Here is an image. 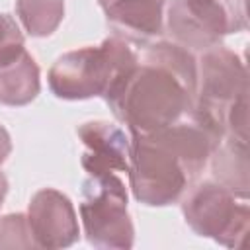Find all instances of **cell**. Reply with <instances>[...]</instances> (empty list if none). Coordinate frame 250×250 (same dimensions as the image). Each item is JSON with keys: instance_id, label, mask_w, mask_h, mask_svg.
Wrapping results in <instances>:
<instances>
[{"instance_id": "obj_11", "label": "cell", "mask_w": 250, "mask_h": 250, "mask_svg": "<svg viewBox=\"0 0 250 250\" xmlns=\"http://www.w3.org/2000/svg\"><path fill=\"white\" fill-rule=\"evenodd\" d=\"M41 90V76L35 59L23 49L16 47L0 55V104L27 105Z\"/></svg>"}, {"instance_id": "obj_15", "label": "cell", "mask_w": 250, "mask_h": 250, "mask_svg": "<svg viewBox=\"0 0 250 250\" xmlns=\"http://www.w3.org/2000/svg\"><path fill=\"white\" fill-rule=\"evenodd\" d=\"M16 47H23V35L14 18H10L8 14H0V55Z\"/></svg>"}, {"instance_id": "obj_13", "label": "cell", "mask_w": 250, "mask_h": 250, "mask_svg": "<svg viewBox=\"0 0 250 250\" xmlns=\"http://www.w3.org/2000/svg\"><path fill=\"white\" fill-rule=\"evenodd\" d=\"M16 14L31 37H49L64 18V0H16Z\"/></svg>"}, {"instance_id": "obj_12", "label": "cell", "mask_w": 250, "mask_h": 250, "mask_svg": "<svg viewBox=\"0 0 250 250\" xmlns=\"http://www.w3.org/2000/svg\"><path fill=\"white\" fill-rule=\"evenodd\" d=\"M211 174L217 184L227 188L238 199L248 201V143L223 137L209 156Z\"/></svg>"}, {"instance_id": "obj_16", "label": "cell", "mask_w": 250, "mask_h": 250, "mask_svg": "<svg viewBox=\"0 0 250 250\" xmlns=\"http://www.w3.org/2000/svg\"><path fill=\"white\" fill-rule=\"evenodd\" d=\"M12 152V139H10V133L0 125V164L6 162V158L10 156Z\"/></svg>"}, {"instance_id": "obj_1", "label": "cell", "mask_w": 250, "mask_h": 250, "mask_svg": "<svg viewBox=\"0 0 250 250\" xmlns=\"http://www.w3.org/2000/svg\"><path fill=\"white\" fill-rule=\"evenodd\" d=\"M197 86V61L174 41H150L135 66L105 98L129 135L168 127L189 113Z\"/></svg>"}, {"instance_id": "obj_2", "label": "cell", "mask_w": 250, "mask_h": 250, "mask_svg": "<svg viewBox=\"0 0 250 250\" xmlns=\"http://www.w3.org/2000/svg\"><path fill=\"white\" fill-rule=\"evenodd\" d=\"M221 139L219 131L189 113L158 131L131 135L127 174L133 197L148 207L180 201Z\"/></svg>"}, {"instance_id": "obj_10", "label": "cell", "mask_w": 250, "mask_h": 250, "mask_svg": "<svg viewBox=\"0 0 250 250\" xmlns=\"http://www.w3.org/2000/svg\"><path fill=\"white\" fill-rule=\"evenodd\" d=\"M166 2L168 0H104L100 6L115 37L127 43L146 45L164 31Z\"/></svg>"}, {"instance_id": "obj_8", "label": "cell", "mask_w": 250, "mask_h": 250, "mask_svg": "<svg viewBox=\"0 0 250 250\" xmlns=\"http://www.w3.org/2000/svg\"><path fill=\"white\" fill-rule=\"evenodd\" d=\"M25 215L37 248H66L78 240L80 229L72 201L55 188L35 191Z\"/></svg>"}, {"instance_id": "obj_18", "label": "cell", "mask_w": 250, "mask_h": 250, "mask_svg": "<svg viewBox=\"0 0 250 250\" xmlns=\"http://www.w3.org/2000/svg\"><path fill=\"white\" fill-rule=\"evenodd\" d=\"M98 2H104V0H98Z\"/></svg>"}, {"instance_id": "obj_7", "label": "cell", "mask_w": 250, "mask_h": 250, "mask_svg": "<svg viewBox=\"0 0 250 250\" xmlns=\"http://www.w3.org/2000/svg\"><path fill=\"white\" fill-rule=\"evenodd\" d=\"M186 225L199 236L227 248L242 246L250 227V207L215 180L193 184L182 195Z\"/></svg>"}, {"instance_id": "obj_17", "label": "cell", "mask_w": 250, "mask_h": 250, "mask_svg": "<svg viewBox=\"0 0 250 250\" xmlns=\"http://www.w3.org/2000/svg\"><path fill=\"white\" fill-rule=\"evenodd\" d=\"M6 193H8V178L4 176V172H0V207L6 199Z\"/></svg>"}, {"instance_id": "obj_9", "label": "cell", "mask_w": 250, "mask_h": 250, "mask_svg": "<svg viewBox=\"0 0 250 250\" xmlns=\"http://www.w3.org/2000/svg\"><path fill=\"white\" fill-rule=\"evenodd\" d=\"M76 135L84 146L80 164L88 176L129 170L131 135L121 125L94 119L78 125Z\"/></svg>"}, {"instance_id": "obj_5", "label": "cell", "mask_w": 250, "mask_h": 250, "mask_svg": "<svg viewBox=\"0 0 250 250\" xmlns=\"http://www.w3.org/2000/svg\"><path fill=\"white\" fill-rule=\"evenodd\" d=\"M80 219L88 244L96 248L127 250L135 242V227L127 209V189L113 172L84 180Z\"/></svg>"}, {"instance_id": "obj_3", "label": "cell", "mask_w": 250, "mask_h": 250, "mask_svg": "<svg viewBox=\"0 0 250 250\" xmlns=\"http://www.w3.org/2000/svg\"><path fill=\"white\" fill-rule=\"evenodd\" d=\"M135 62L137 55L129 43L111 35L96 47L61 55L49 68L47 84L59 100H105Z\"/></svg>"}, {"instance_id": "obj_4", "label": "cell", "mask_w": 250, "mask_h": 250, "mask_svg": "<svg viewBox=\"0 0 250 250\" xmlns=\"http://www.w3.org/2000/svg\"><path fill=\"white\" fill-rule=\"evenodd\" d=\"M164 25L174 43L203 53L248 27V0H170Z\"/></svg>"}, {"instance_id": "obj_6", "label": "cell", "mask_w": 250, "mask_h": 250, "mask_svg": "<svg viewBox=\"0 0 250 250\" xmlns=\"http://www.w3.org/2000/svg\"><path fill=\"white\" fill-rule=\"evenodd\" d=\"M244 98H248V72L242 59L225 45L203 51L197 61V86L189 115L223 135L227 111Z\"/></svg>"}, {"instance_id": "obj_14", "label": "cell", "mask_w": 250, "mask_h": 250, "mask_svg": "<svg viewBox=\"0 0 250 250\" xmlns=\"http://www.w3.org/2000/svg\"><path fill=\"white\" fill-rule=\"evenodd\" d=\"M0 248H37L25 213H10L0 219Z\"/></svg>"}]
</instances>
